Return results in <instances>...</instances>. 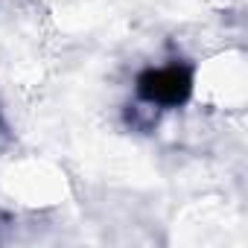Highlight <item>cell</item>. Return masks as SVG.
<instances>
[{
    "mask_svg": "<svg viewBox=\"0 0 248 248\" xmlns=\"http://www.w3.org/2000/svg\"><path fill=\"white\" fill-rule=\"evenodd\" d=\"M190 91V76L178 67H170V70H152L140 79V93L152 102H164V105H172V102H181Z\"/></svg>",
    "mask_w": 248,
    "mask_h": 248,
    "instance_id": "1",
    "label": "cell"
}]
</instances>
